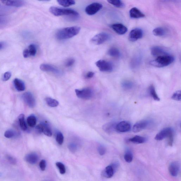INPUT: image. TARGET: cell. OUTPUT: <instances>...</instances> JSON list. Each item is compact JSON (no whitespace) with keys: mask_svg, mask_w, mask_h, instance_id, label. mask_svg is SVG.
Instances as JSON below:
<instances>
[{"mask_svg":"<svg viewBox=\"0 0 181 181\" xmlns=\"http://www.w3.org/2000/svg\"><path fill=\"white\" fill-rule=\"evenodd\" d=\"M172 136H174V132L172 128H167L163 129L158 133L156 136L155 139L160 141L165 138L168 139Z\"/></svg>","mask_w":181,"mask_h":181,"instance_id":"52a82bcc","label":"cell"},{"mask_svg":"<svg viewBox=\"0 0 181 181\" xmlns=\"http://www.w3.org/2000/svg\"><path fill=\"white\" fill-rule=\"evenodd\" d=\"M108 54L111 56L116 58H119L121 56V53L119 50L116 48H111L108 51Z\"/></svg>","mask_w":181,"mask_h":181,"instance_id":"4316f807","label":"cell"},{"mask_svg":"<svg viewBox=\"0 0 181 181\" xmlns=\"http://www.w3.org/2000/svg\"><path fill=\"white\" fill-rule=\"evenodd\" d=\"M23 56H24V57L25 58H27L30 56L28 49H26L24 50V52H23Z\"/></svg>","mask_w":181,"mask_h":181,"instance_id":"681fc988","label":"cell"},{"mask_svg":"<svg viewBox=\"0 0 181 181\" xmlns=\"http://www.w3.org/2000/svg\"><path fill=\"white\" fill-rule=\"evenodd\" d=\"M46 103L48 105L51 107H55L59 105V102L56 99H52L51 98H46L45 99Z\"/></svg>","mask_w":181,"mask_h":181,"instance_id":"f546056e","label":"cell"},{"mask_svg":"<svg viewBox=\"0 0 181 181\" xmlns=\"http://www.w3.org/2000/svg\"><path fill=\"white\" fill-rule=\"evenodd\" d=\"M151 54L153 56H161L168 55L165 50L159 46H155L151 48Z\"/></svg>","mask_w":181,"mask_h":181,"instance_id":"2e32d148","label":"cell"},{"mask_svg":"<svg viewBox=\"0 0 181 181\" xmlns=\"http://www.w3.org/2000/svg\"><path fill=\"white\" fill-rule=\"evenodd\" d=\"M122 86L127 90L131 89L134 86L133 83L130 80H124L122 82Z\"/></svg>","mask_w":181,"mask_h":181,"instance_id":"e575fe53","label":"cell"},{"mask_svg":"<svg viewBox=\"0 0 181 181\" xmlns=\"http://www.w3.org/2000/svg\"><path fill=\"white\" fill-rule=\"evenodd\" d=\"M94 73L92 72H89L86 75V78L87 79H90L93 77L94 76Z\"/></svg>","mask_w":181,"mask_h":181,"instance_id":"c3c4849f","label":"cell"},{"mask_svg":"<svg viewBox=\"0 0 181 181\" xmlns=\"http://www.w3.org/2000/svg\"><path fill=\"white\" fill-rule=\"evenodd\" d=\"M108 1L113 6L118 7V8H123L125 7L124 3L120 0H113V1L109 0Z\"/></svg>","mask_w":181,"mask_h":181,"instance_id":"4dcf8cb0","label":"cell"},{"mask_svg":"<svg viewBox=\"0 0 181 181\" xmlns=\"http://www.w3.org/2000/svg\"><path fill=\"white\" fill-rule=\"evenodd\" d=\"M116 123L114 122L106 123L103 126V130L104 131L108 134H112L116 131Z\"/></svg>","mask_w":181,"mask_h":181,"instance_id":"9a60e30c","label":"cell"},{"mask_svg":"<svg viewBox=\"0 0 181 181\" xmlns=\"http://www.w3.org/2000/svg\"><path fill=\"white\" fill-rule=\"evenodd\" d=\"M15 133L12 130H8L6 131L4 133V136L6 138H10L15 136Z\"/></svg>","mask_w":181,"mask_h":181,"instance_id":"ab89813d","label":"cell"},{"mask_svg":"<svg viewBox=\"0 0 181 181\" xmlns=\"http://www.w3.org/2000/svg\"><path fill=\"white\" fill-rule=\"evenodd\" d=\"M131 129V125L127 121H122L116 124V130L119 132H126L130 131Z\"/></svg>","mask_w":181,"mask_h":181,"instance_id":"8fae6325","label":"cell"},{"mask_svg":"<svg viewBox=\"0 0 181 181\" xmlns=\"http://www.w3.org/2000/svg\"><path fill=\"white\" fill-rule=\"evenodd\" d=\"M102 7L103 5L101 3H92L86 7L85 12L88 15H93L99 12Z\"/></svg>","mask_w":181,"mask_h":181,"instance_id":"ba28073f","label":"cell"},{"mask_svg":"<svg viewBox=\"0 0 181 181\" xmlns=\"http://www.w3.org/2000/svg\"><path fill=\"white\" fill-rule=\"evenodd\" d=\"M56 140L58 143L59 145H62L64 141V136L61 132H58L56 134Z\"/></svg>","mask_w":181,"mask_h":181,"instance_id":"74e56055","label":"cell"},{"mask_svg":"<svg viewBox=\"0 0 181 181\" xmlns=\"http://www.w3.org/2000/svg\"><path fill=\"white\" fill-rule=\"evenodd\" d=\"M180 163L177 162H173L169 165V172L171 176L176 177L180 172Z\"/></svg>","mask_w":181,"mask_h":181,"instance_id":"e0dca14e","label":"cell"},{"mask_svg":"<svg viewBox=\"0 0 181 181\" xmlns=\"http://www.w3.org/2000/svg\"><path fill=\"white\" fill-rule=\"evenodd\" d=\"M142 57L141 55H137L132 59L130 62V67L132 69L137 68L141 64Z\"/></svg>","mask_w":181,"mask_h":181,"instance_id":"7402d4cb","label":"cell"},{"mask_svg":"<svg viewBox=\"0 0 181 181\" xmlns=\"http://www.w3.org/2000/svg\"><path fill=\"white\" fill-rule=\"evenodd\" d=\"M150 124L149 121L143 120L138 121L135 124L133 128V131L134 133H138L141 131L146 128Z\"/></svg>","mask_w":181,"mask_h":181,"instance_id":"7c38bea8","label":"cell"},{"mask_svg":"<svg viewBox=\"0 0 181 181\" xmlns=\"http://www.w3.org/2000/svg\"><path fill=\"white\" fill-rule=\"evenodd\" d=\"M49 11L52 14L56 16H69L77 17L79 16L78 13L73 9L52 7H50Z\"/></svg>","mask_w":181,"mask_h":181,"instance_id":"3957f363","label":"cell"},{"mask_svg":"<svg viewBox=\"0 0 181 181\" xmlns=\"http://www.w3.org/2000/svg\"><path fill=\"white\" fill-rule=\"evenodd\" d=\"M25 160L30 164L34 165L37 162L39 157L37 154L34 153L28 154L24 157Z\"/></svg>","mask_w":181,"mask_h":181,"instance_id":"d6986e66","label":"cell"},{"mask_svg":"<svg viewBox=\"0 0 181 181\" xmlns=\"http://www.w3.org/2000/svg\"><path fill=\"white\" fill-rule=\"evenodd\" d=\"M57 2L59 4L65 7H69L76 4V1L73 0H58Z\"/></svg>","mask_w":181,"mask_h":181,"instance_id":"f1b7e54d","label":"cell"},{"mask_svg":"<svg viewBox=\"0 0 181 181\" xmlns=\"http://www.w3.org/2000/svg\"><path fill=\"white\" fill-rule=\"evenodd\" d=\"M129 14L130 17L132 19H140L145 17L144 13L135 7H133L130 10Z\"/></svg>","mask_w":181,"mask_h":181,"instance_id":"ac0fdd59","label":"cell"},{"mask_svg":"<svg viewBox=\"0 0 181 181\" xmlns=\"http://www.w3.org/2000/svg\"><path fill=\"white\" fill-rule=\"evenodd\" d=\"M81 28L78 26L64 28L57 31L56 36L58 39L63 40L70 39L80 32Z\"/></svg>","mask_w":181,"mask_h":181,"instance_id":"6da1fadb","label":"cell"},{"mask_svg":"<svg viewBox=\"0 0 181 181\" xmlns=\"http://www.w3.org/2000/svg\"><path fill=\"white\" fill-rule=\"evenodd\" d=\"M150 95L154 100L156 101H159V98L156 92L155 86L152 84L150 85L149 88Z\"/></svg>","mask_w":181,"mask_h":181,"instance_id":"484cf974","label":"cell"},{"mask_svg":"<svg viewBox=\"0 0 181 181\" xmlns=\"http://www.w3.org/2000/svg\"><path fill=\"white\" fill-rule=\"evenodd\" d=\"M19 124L20 128L24 131H26L27 129L25 120L24 115V114H21L18 117Z\"/></svg>","mask_w":181,"mask_h":181,"instance_id":"83f0119b","label":"cell"},{"mask_svg":"<svg viewBox=\"0 0 181 181\" xmlns=\"http://www.w3.org/2000/svg\"><path fill=\"white\" fill-rule=\"evenodd\" d=\"M6 159L11 164L16 165L17 163V160L16 159L11 155H7L6 157Z\"/></svg>","mask_w":181,"mask_h":181,"instance_id":"60d3db41","label":"cell"},{"mask_svg":"<svg viewBox=\"0 0 181 181\" xmlns=\"http://www.w3.org/2000/svg\"><path fill=\"white\" fill-rule=\"evenodd\" d=\"M56 165L57 168H59V172L61 174H65V172H66V169H65L64 165L60 162H57Z\"/></svg>","mask_w":181,"mask_h":181,"instance_id":"8d00e7d4","label":"cell"},{"mask_svg":"<svg viewBox=\"0 0 181 181\" xmlns=\"http://www.w3.org/2000/svg\"><path fill=\"white\" fill-rule=\"evenodd\" d=\"M75 92L77 96L83 99H90L93 96V90L89 88H85L82 90L76 89Z\"/></svg>","mask_w":181,"mask_h":181,"instance_id":"5b68a950","label":"cell"},{"mask_svg":"<svg viewBox=\"0 0 181 181\" xmlns=\"http://www.w3.org/2000/svg\"><path fill=\"white\" fill-rule=\"evenodd\" d=\"M75 59L73 58H70L67 60L65 63V65L67 67H70L74 64Z\"/></svg>","mask_w":181,"mask_h":181,"instance_id":"f6af8a7d","label":"cell"},{"mask_svg":"<svg viewBox=\"0 0 181 181\" xmlns=\"http://www.w3.org/2000/svg\"><path fill=\"white\" fill-rule=\"evenodd\" d=\"M22 99L27 105L30 108H33L36 105V100L33 95L30 92L23 94Z\"/></svg>","mask_w":181,"mask_h":181,"instance_id":"30bf717a","label":"cell"},{"mask_svg":"<svg viewBox=\"0 0 181 181\" xmlns=\"http://www.w3.org/2000/svg\"><path fill=\"white\" fill-rule=\"evenodd\" d=\"M98 151L99 154L102 156L105 154L106 152V149L104 146L101 145L98 147Z\"/></svg>","mask_w":181,"mask_h":181,"instance_id":"b9f144b4","label":"cell"},{"mask_svg":"<svg viewBox=\"0 0 181 181\" xmlns=\"http://www.w3.org/2000/svg\"><path fill=\"white\" fill-rule=\"evenodd\" d=\"M13 84L16 89L19 91H23L25 90V85L24 82L18 78L13 80Z\"/></svg>","mask_w":181,"mask_h":181,"instance_id":"603a6c76","label":"cell"},{"mask_svg":"<svg viewBox=\"0 0 181 181\" xmlns=\"http://www.w3.org/2000/svg\"><path fill=\"white\" fill-rule=\"evenodd\" d=\"M130 142L136 144H142L144 143L147 141V139L143 136H136L128 140Z\"/></svg>","mask_w":181,"mask_h":181,"instance_id":"cb8c5ba5","label":"cell"},{"mask_svg":"<svg viewBox=\"0 0 181 181\" xmlns=\"http://www.w3.org/2000/svg\"><path fill=\"white\" fill-rule=\"evenodd\" d=\"M11 76V73L9 72H5L4 75L3 80L4 81L8 80L10 78Z\"/></svg>","mask_w":181,"mask_h":181,"instance_id":"7dc6e473","label":"cell"},{"mask_svg":"<svg viewBox=\"0 0 181 181\" xmlns=\"http://www.w3.org/2000/svg\"><path fill=\"white\" fill-rule=\"evenodd\" d=\"M2 3L5 5L16 7L23 6L25 4L24 1H1Z\"/></svg>","mask_w":181,"mask_h":181,"instance_id":"44dd1931","label":"cell"},{"mask_svg":"<svg viewBox=\"0 0 181 181\" xmlns=\"http://www.w3.org/2000/svg\"><path fill=\"white\" fill-rule=\"evenodd\" d=\"M39 165L40 168L42 171H44L45 170L46 166H47V163H46V162L45 160L43 159L40 161Z\"/></svg>","mask_w":181,"mask_h":181,"instance_id":"bcb514c9","label":"cell"},{"mask_svg":"<svg viewBox=\"0 0 181 181\" xmlns=\"http://www.w3.org/2000/svg\"><path fill=\"white\" fill-rule=\"evenodd\" d=\"M167 33V30L164 28L158 27L156 28L153 30L154 35L157 36H163L165 35Z\"/></svg>","mask_w":181,"mask_h":181,"instance_id":"d4e9b609","label":"cell"},{"mask_svg":"<svg viewBox=\"0 0 181 181\" xmlns=\"http://www.w3.org/2000/svg\"><path fill=\"white\" fill-rule=\"evenodd\" d=\"M36 131L38 134H41L43 131V123H40L38 124L36 127Z\"/></svg>","mask_w":181,"mask_h":181,"instance_id":"7bdbcfd3","label":"cell"},{"mask_svg":"<svg viewBox=\"0 0 181 181\" xmlns=\"http://www.w3.org/2000/svg\"><path fill=\"white\" fill-rule=\"evenodd\" d=\"M40 68L44 72H51L56 74H61V71L59 69L50 65L44 63L40 65Z\"/></svg>","mask_w":181,"mask_h":181,"instance_id":"4fadbf2b","label":"cell"},{"mask_svg":"<svg viewBox=\"0 0 181 181\" xmlns=\"http://www.w3.org/2000/svg\"><path fill=\"white\" fill-rule=\"evenodd\" d=\"M143 36V30L141 28H136L131 30L129 35V40L134 42L141 39Z\"/></svg>","mask_w":181,"mask_h":181,"instance_id":"9c48e42d","label":"cell"},{"mask_svg":"<svg viewBox=\"0 0 181 181\" xmlns=\"http://www.w3.org/2000/svg\"><path fill=\"white\" fill-rule=\"evenodd\" d=\"M3 47V44L1 43H0V49H1Z\"/></svg>","mask_w":181,"mask_h":181,"instance_id":"f907efd6","label":"cell"},{"mask_svg":"<svg viewBox=\"0 0 181 181\" xmlns=\"http://www.w3.org/2000/svg\"><path fill=\"white\" fill-rule=\"evenodd\" d=\"M27 122L29 126L33 128L36 126V119L35 116L31 115L27 119Z\"/></svg>","mask_w":181,"mask_h":181,"instance_id":"d6a6232c","label":"cell"},{"mask_svg":"<svg viewBox=\"0 0 181 181\" xmlns=\"http://www.w3.org/2000/svg\"><path fill=\"white\" fill-rule=\"evenodd\" d=\"M174 61V57L168 54L157 57L155 60L151 61L150 63L154 66L162 68L170 65Z\"/></svg>","mask_w":181,"mask_h":181,"instance_id":"7a4b0ae2","label":"cell"},{"mask_svg":"<svg viewBox=\"0 0 181 181\" xmlns=\"http://www.w3.org/2000/svg\"><path fill=\"white\" fill-rule=\"evenodd\" d=\"M69 149L72 152H76L78 149V146L76 144L71 143L68 145Z\"/></svg>","mask_w":181,"mask_h":181,"instance_id":"ee69618b","label":"cell"},{"mask_svg":"<svg viewBox=\"0 0 181 181\" xmlns=\"http://www.w3.org/2000/svg\"><path fill=\"white\" fill-rule=\"evenodd\" d=\"M133 155L132 153L130 151H127L124 155V159L126 162L130 163L132 161Z\"/></svg>","mask_w":181,"mask_h":181,"instance_id":"d590c367","label":"cell"},{"mask_svg":"<svg viewBox=\"0 0 181 181\" xmlns=\"http://www.w3.org/2000/svg\"><path fill=\"white\" fill-rule=\"evenodd\" d=\"M96 65L100 71L102 72H112L113 69L112 63L103 59H101L96 62Z\"/></svg>","mask_w":181,"mask_h":181,"instance_id":"277c9868","label":"cell"},{"mask_svg":"<svg viewBox=\"0 0 181 181\" xmlns=\"http://www.w3.org/2000/svg\"><path fill=\"white\" fill-rule=\"evenodd\" d=\"M43 133L48 136H51L53 134L52 131L49 125L47 123H43Z\"/></svg>","mask_w":181,"mask_h":181,"instance_id":"1f68e13d","label":"cell"},{"mask_svg":"<svg viewBox=\"0 0 181 181\" xmlns=\"http://www.w3.org/2000/svg\"><path fill=\"white\" fill-rule=\"evenodd\" d=\"M29 53L30 56H34L36 55L37 49L36 46L34 44H30L28 48Z\"/></svg>","mask_w":181,"mask_h":181,"instance_id":"836d02e7","label":"cell"},{"mask_svg":"<svg viewBox=\"0 0 181 181\" xmlns=\"http://www.w3.org/2000/svg\"><path fill=\"white\" fill-rule=\"evenodd\" d=\"M117 167V165L115 163L107 166L104 171V176L107 178H111L112 177Z\"/></svg>","mask_w":181,"mask_h":181,"instance_id":"ffe728a7","label":"cell"},{"mask_svg":"<svg viewBox=\"0 0 181 181\" xmlns=\"http://www.w3.org/2000/svg\"><path fill=\"white\" fill-rule=\"evenodd\" d=\"M109 34L105 32L100 33L94 36L91 39V42L96 45H100L105 43L110 39Z\"/></svg>","mask_w":181,"mask_h":181,"instance_id":"8992f818","label":"cell"},{"mask_svg":"<svg viewBox=\"0 0 181 181\" xmlns=\"http://www.w3.org/2000/svg\"><path fill=\"white\" fill-rule=\"evenodd\" d=\"M171 99L177 101H180L181 99V90H179L175 92L172 95Z\"/></svg>","mask_w":181,"mask_h":181,"instance_id":"f35d334b","label":"cell"},{"mask_svg":"<svg viewBox=\"0 0 181 181\" xmlns=\"http://www.w3.org/2000/svg\"><path fill=\"white\" fill-rule=\"evenodd\" d=\"M111 27L117 34L124 35L128 31V28L126 26L120 23H117L111 25Z\"/></svg>","mask_w":181,"mask_h":181,"instance_id":"5bb4252c","label":"cell"}]
</instances>
